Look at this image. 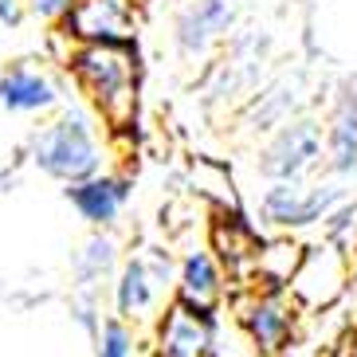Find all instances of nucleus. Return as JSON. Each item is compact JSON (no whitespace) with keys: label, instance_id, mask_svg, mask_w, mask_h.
<instances>
[{"label":"nucleus","instance_id":"19","mask_svg":"<svg viewBox=\"0 0 357 357\" xmlns=\"http://www.w3.org/2000/svg\"><path fill=\"white\" fill-rule=\"evenodd\" d=\"M28 12H32L36 20H47V24H59L63 20V12L71 8L75 0H24Z\"/></svg>","mask_w":357,"mask_h":357},{"label":"nucleus","instance_id":"16","mask_svg":"<svg viewBox=\"0 0 357 357\" xmlns=\"http://www.w3.org/2000/svg\"><path fill=\"white\" fill-rule=\"evenodd\" d=\"M71 271H75V283L79 287H95L98 291V283L118 271V240L106 228H95L83 240V248L75 252Z\"/></svg>","mask_w":357,"mask_h":357},{"label":"nucleus","instance_id":"18","mask_svg":"<svg viewBox=\"0 0 357 357\" xmlns=\"http://www.w3.org/2000/svg\"><path fill=\"white\" fill-rule=\"evenodd\" d=\"M137 354V334L126 318H106L95 330V357H134Z\"/></svg>","mask_w":357,"mask_h":357},{"label":"nucleus","instance_id":"17","mask_svg":"<svg viewBox=\"0 0 357 357\" xmlns=\"http://www.w3.org/2000/svg\"><path fill=\"white\" fill-rule=\"evenodd\" d=\"M298 255H303V248L294 240H271L255 248V259H252V283H275V287H287V279L294 275V267H298Z\"/></svg>","mask_w":357,"mask_h":357},{"label":"nucleus","instance_id":"9","mask_svg":"<svg viewBox=\"0 0 357 357\" xmlns=\"http://www.w3.org/2000/svg\"><path fill=\"white\" fill-rule=\"evenodd\" d=\"M216 346H220L216 310H200V306H189L177 298L158 318L153 357H216Z\"/></svg>","mask_w":357,"mask_h":357},{"label":"nucleus","instance_id":"15","mask_svg":"<svg viewBox=\"0 0 357 357\" xmlns=\"http://www.w3.org/2000/svg\"><path fill=\"white\" fill-rule=\"evenodd\" d=\"M255 248H259V231L255 224L240 212V204L216 212V224H212V248L208 252L220 259L224 275H248L255 259Z\"/></svg>","mask_w":357,"mask_h":357},{"label":"nucleus","instance_id":"3","mask_svg":"<svg viewBox=\"0 0 357 357\" xmlns=\"http://www.w3.org/2000/svg\"><path fill=\"white\" fill-rule=\"evenodd\" d=\"M298 318L303 306L291 298L287 287L275 283H252L236 303V322L259 354H283L298 334Z\"/></svg>","mask_w":357,"mask_h":357},{"label":"nucleus","instance_id":"5","mask_svg":"<svg viewBox=\"0 0 357 357\" xmlns=\"http://www.w3.org/2000/svg\"><path fill=\"white\" fill-rule=\"evenodd\" d=\"M322 165V122L287 118L259 149V173L267 181H306Z\"/></svg>","mask_w":357,"mask_h":357},{"label":"nucleus","instance_id":"1","mask_svg":"<svg viewBox=\"0 0 357 357\" xmlns=\"http://www.w3.org/2000/svg\"><path fill=\"white\" fill-rule=\"evenodd\" d=\"M75 86L91 98L110 130H122L137 114V52L134 43H75L67 55Z\"/></svg>","mask_w":357,"mask_h":357},{"label":"nucleus","instance_id":"13","mask_svg":"<svg viewBox=\"0 0 357 357\" xmlns=\"http://www.w3.org/2000/svg\"><path fill=\"white\" fill-rule=\"evenodd\" d=\"M322 158L334 177L357 173V83H342L322 130Z\"/></svg>","mask_w":357,"mask_h":357},{"label":"nucleus","instance_id":"7","mask_svg":"<svg viewBox=\"0 0 357 357\" xmlns=\"http://www.w3.org/2000/svg\"><path fill=\"white\" fill-rule=\"evenodd\" d=\"M173 259H169L161 248H153L149 255H134L118 267L114 275V310L118 318L126 322H137L158 310L161 294L173 287Z\"/></svg>","mask_w":357,"mask_h":357},{"label":"nucleus","instance_id":"12","mask_svg":"<svg viewBox=\"0 0 357 357\" xmlns=\"http://www.w3.org/2000/svg\"><path fill=\"white\" fill-rule=\"evenodd\" d=\"M130 192H134L130 177L98 169L95 177H83V181H75V185H67L63 197L71 200L79 220H86L91 228H110V224H118L122 208L130 204Z\"/></svg>","mask_w":357,"mask_h":357},{"label":"nucleus","instance_id":"2","mask_svg":"<svg viewBox=\"0 0 357 357\" xmlns=\"http://www.w3.org/2000/svg\"><path fill=\"white\" fill-rule=\"evenodd\" d=\"M28 161L40 169L43 177L59 181V185H75L83 177H95L102 169V142H98L95 118L79 110V106H63L52 122H43L28 142Z\"/></svg>","mask_w":357,"mask_h":357},{"label":"nucleus","instance_id":"8","mask_svg":"<svg viewBox=\"0 0 357 357\" xmlns=\"http://www.w3.org/2000/svg\"><path fill=\"white\" fill-rule=\"evenodd\" d=\"M71 43H126L137 40V0H75L59 20Z\"/></svg>","mask_w":357,"mask_h":357},{"label":"nucleus","instance_id":"10","mask_svg":"<svg viewBox=\"0 0 357 357\" xmlns=\"http://www.w3.org/2000/svg\"><path fill=\"white\" fill-rule=\"evenodd\" d=\"M0 106L8 114H47L63 106V86L36 59H16L0 71Z\"/></svg>","mask_w":357,"mask_h":357},{"label":"nucleus","instance_id":"20","mask_svg":"<svg viewBox=\"0 0 357 357\" xmlns=\"http://www.w3.org/2000/svg\"><path fill=\"white\" fill-rule=\"evenodd\" d=\"M24 16H28V4L24 0H0V24L4 28H20Z\"/></svg>","mask_w":357,"mask_h":357},{"label":"nucleus","instance_id":"6","mask_svg":"<svg viewBox=\"0 0 357 357\" xmlns=\"http://www.w3.org/2000/svg\"><path fill=\"white\" fill-rule=\"evenodd\" d=\"M349 287V259L342 252V243L326 240L314 248H303L298 255V267L287 279V291L303 310H318V306H330L334 298H342V291Z\"/></svg>","mask_w":357,"mask_h":357},{"label":"nucleus","instance_id":"14","mask_svg":"<svg viewBox=\"0 0 357 357\" xmlns=\"http://www.w3.org/2000/svg\"><path fill=\"white\" fill-rule=\"evenodd\" d=\"M173 287H177V298L200 310H216L224 298V287H228V275H224L220 259L208 252V248H189L185 259L177 263L173 271Z\"/></svg>","mask_w":357,"mask_h":357},{"label":"nucleus","instance_id":"11","mask_svg":"<svg viewBox=\"0 0 357 357\" xmlns=\"http://www.w3.org/2000/svg\"><path fill=\"white\" fill-rule=\"evenodd\" d=\"M236 24V4L231 0H185L173 20V43L181 55H197L212 52Z\"/></svg>","mask_w":357,"mask_h":357},{"label":"nucleus","instance_id":"4","mask_svg":"<svg viewBox=\"0 0 357 357\" xmlns=\"http://www.w3.org/2000/svg\"><path fill=\"white\" fill-rule=\"evenodd\" d=\"M342 185H303V181H271L259 197V220L279 231H303L322 224L342 204Z\"/></svg>","mask_w":357,"mask_h":357}]
</instances>
